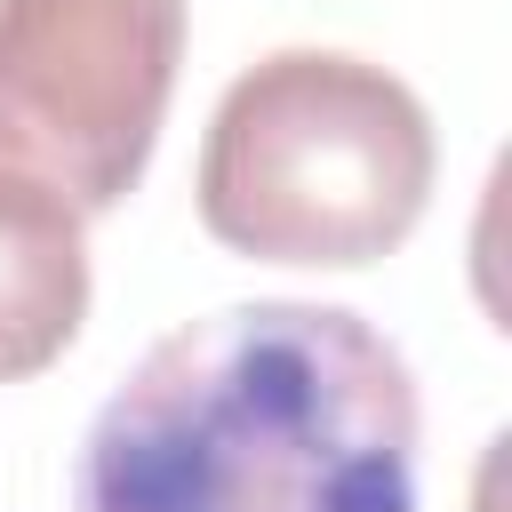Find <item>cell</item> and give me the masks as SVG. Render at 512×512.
<instances>
[{
  "instance_id": "obj_1",
  "label": "cell",
  "mask_w": 512,
  "mask_h": 512,
  "mask_svg": "<svg viewBox=\"0 0 512 512\" xmlns=\"http://www.w3.org/2000/svg\"><path fill=\"white\" fill-rule=\"evenodd\" d=\"M416 376L344 304L168 328L96 408L72 512H416Z\"/></svg>"
},
{
  "instance_id": "obj_2",
  "label": "cell",
  "mask_w": 512,
  "mask_h": 512,
  "mask_svg": "<svg viewBox=\"0 0 512 512\" xmlns=\"http://www.w3.org/2000/svg\"><path fill=\"white\" fill-rule=\"evenodd\" d=\"M440 176L424 96L352 48H272L208 112L200 224L256 264L360 272L392 256Z\"/></svg>"
},
{
  "instance_id": "obj_3",
  "label": "cell",
  "mask_w": 512,
  "mask_h": 512,
  "mask_svg": "<svg viewBox=\"0 0 512 512\" xmlns=\"http://www.w3.org/2000/svg\"><path fill=\"white\" fill-rule=\"evenodd\" d=\"M184 0H0V176L104 216L152 168Z\"/></svg>"
},
{
  "instance_id": "obj_4",
  "label": "cell",
  "mask_w": 512,
  "mask_h": 512,
  "mask_svg": "<svg viewBox=\"0 0 512 512\" xmlns=\"http://www.w3.org/2000/svg\"><path fill=\"white\" fill-rule=\"evenodd\" d=\"M88 216L48 184L0 176V384L40 376L88 320Z\"/></svg>"
},
{
  "instance_id": "obj_5",
  "label": "cell",
  "mask_w": 512,
  "mask_h": 512,
  "mask_svg": "<svg viewBox=\"0 0 512 512\" xmlns=\"http://www.w3.org/2000/svg\"><path fill=\"white\" fill-rule=\"evenodd\" d=\"M480 512H496V456L480 464Z\"/></svg>"
}]
</instances>
